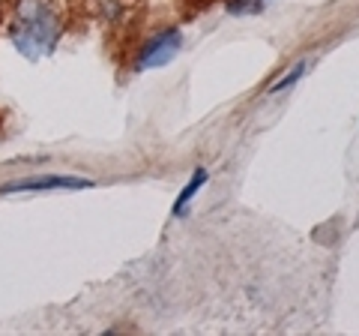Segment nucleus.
Listing matches in <instances>:
<instances>
[{
    "mask_svg": "<svg viewBox=\"0 0 359 336\" xmlns=\"http://www.w3.org/2000/svg\"><path fill=\"white\" fill-rule=\"evenodd\" d=\"M54 33H57V25H54L51 13H45V9L33 6V15H27V9L21 13L18 18V27H15V46L21 54H27V58H36L39 54V46L48 49L54 42Z\"/></svg>",
    "mask_w": 359,
    "mask_h": 336,
    "instance_id": "nucleus-1",
    "label": "nucleus"
},
{
    "mask_svg": "<svg viewBox=\"0 0 359 336\" xmlns=\"http://www.w3.org/2000/svg\"><path fill=\"white\" fill-rule=\"evenodd\" d=\"M93 181L87 177H69V174H42V177H25L0 186V195H15V193H48V189H90Z\"/></svg>",
    "mask_w": 359,
    "mask_h": 336,
    "instance_id": "nucleus-2",
    "label": "nucleus"
},
{
    "mask_svg": "<svg viewBox=\"0 0 359 336\" xmlns=\"http://www.w3.org/2000/svg\"><path fill=\"white\" fill-rule=\"evenodd\" d=\"M180 46H183V37H180V30H165V33L153 37L147 46H144L138 66H141V70H159V66L171 63L177 58Z\"/></svg>",
    "mask_w": 359,
    "mask_h": 336,
    "instance_id": "nucleus-3",
    "label": "nucleus"
},
{
    "mask_svg": "<svg viewBox=\"0 0 359 336\" xmlns=\"http://www.w3.org/2000/svg\"><path fill=\"white\" fill-rule=\"evenodd\" d=\"M210 181V174H207V168H195V174L189 177V183L183 186V193L177 195V201H174V217H183V210L189 207V201H192L201 189H204V183Z\"/></svg>",
    "mask_w": 359,
    "mask_h": 336,
    "instance_id": "nucleus-4",
    "label": "nucleus"
},
{
    "mask_svg": "<svg viewBox=\"0 0 359 336\" xmlns=\"http://www.w3.org/2000/svg\"><path fill=\"white\" fill-rule=\"evenodd\" d=\"M302 72H306V63H297V66H294V72H290V75H285V78H282V82H278V84H273V87H269V93H282L285 87H290V84L297 82V78H302Z\"/></svg>",
    "mask_w": 359,
    "mask_h": 336,
    "instance_id": "nucleus-5",
    "label": "nucleus"
},
{
    "mask_svg": "<svg viewBox=\"0 0 359 336\" xmlns=\"http://www.w3.org/2000/svg\"><path fill=\"white\" fill-rule=\"evenodd\" d=\"M249 9H255V0H231L228 4V13H233V15L249 13Z\"/></svg>",
    "mask_w": 359,
    "mask_h": 336,
    "instance_id": "nucleus-6",
    "label": "nucleus"
}]
</instances>
